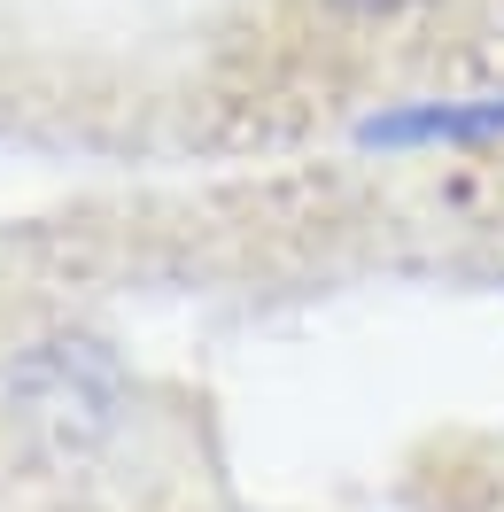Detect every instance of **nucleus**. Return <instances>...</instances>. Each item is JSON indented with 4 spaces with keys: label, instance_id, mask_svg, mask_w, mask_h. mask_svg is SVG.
I'll return each instance as SVG.
<instances>
[{
    "label": "nucleus",
    "instance_id": "nucleus-1",
    "mask_svg": "<svg viewBox=\"0 0 504 512\" xmlns=\"http://www.w3.org/2000/svg\"><path fill=\"white\" fill-rule=\"evenodd\" d=\"M504 101H411V109H380L357 125L365 148H427V140H497Z\"/></svg>",
    "mask_w": 504,
    "mask_h": 512
},
{
    "label": "nucleus",
    "instance_id": "nucleus-2",
    "mask_svg": "<svg viewBox=\"0 0 504 512\" xmlns=\"http://www.w3.org/2000/svg\"><path fill=\"white\" fill-rule=\"evenodd\" d=\"M342 8H365V16H380V8H411V0H342Z\"/></svg>",
    "mask_w": 504,
    "mask_h": 512
}]
</instances>
